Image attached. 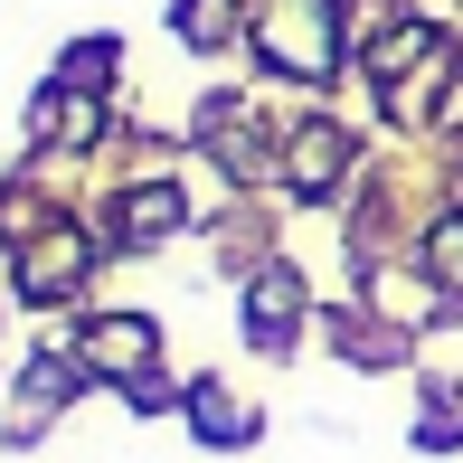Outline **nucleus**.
Wrapping results in <instances>:
<instances>
[{
    "label": "nucleus",
    "instance_id": "1",
    "mask_svg": "<svg viewBox=\"0 0 463 463\" xmlns=\"http://www.w3.org/2000/svg\"><path fill=\"white\" fill-rule=\"evenodd\" d=\"M303 303H312V284L293 275V265H256V275H246V341H256L265 360H284L293 331H303Z\"/></svg>",
    "mask_w": 463,
    "mask_h": 463
},
{
    "label": "nucleus",
    "instance_id": "2",
    "mask_svg": "<svg viewBox=\"0 0 463 463\" xmlns=\"http://www.w3.org/2000/svg\"><path fill=\"white\" fill-rule=\"evenodd\" d=\"M265 57L284 76H331V0H275L265 10Z\"/></svg>",
    "mask_w": 463,
    "mask_h": 463
},
{
    "label": "nucleus",
    "instance_id": "3",
    "mask_svg": "<svg viewBox=\"0 0 463 463\" xmlns=\"http://www.w3.org/2000/svg\"><path fill=\"white\" fill-rule=\"evenodd\" d=\"M152 350H161V331L142 312H104V322H86V341H76V369L86 378H152Z\"/></svg>",
    "mask_w": 463,
    "mask_h": 463
},
{
    "label": "nucleus",
    "instance_id": "4",
    "mask_svg": "<svg viewBox=\"0 0 463 463\" xmlns=\"http://www.w3.org/2000/svg\"><path fill=\"white\" fill-rule=\"evenodd\" d=\"M86 265H95V246L76 237V227H48V237L19 246V293H29V303H67V293L86 284Z\"/></svg>",
    "mask_w": 463,
    "mask_h": 463
},
{
    "label": "nucleus",
    "instance_id": "5",
    "mask_svg": "<svg viewBox=\"0 0 463 463\" xmlns=\"http://www.w3.org/2000/svg\"><path fill=\"white\" fill-rule=\"evenodd\" d=\"M350 171V133L341 123H293V142H284V180H293V199H331Z\"/></svg>",
    "mask_w": 463,
    "mask_h": 463
},
{
    "label": "nucleus",
    "instance_id": "6",
    "mask_svg": "<svg viewBox=\"0 0 463 463\" xmlns=\"http://www.w3.org/2000/svg\"><path fill=\"white\" fill-rule=\"evenodd\" d=\"M180 218H189L180 189H171V180H142V189H123V199H114V246H161Z\"/></svg>",
    "mask_w": 463,
    "mask_h": 463
},
{
    "label": "nucleus",
    "instance_id": "7",
    "mask_svg": "<svg viewBox=\"0 0 463 463\" xmlns=\"http://www.w3.org/2000/svg\"><path fill=\"white\" fill-rule=\"evenodd\" d=\"M189 426H199L208 445H256V407H237L218 378H199V388H189Z\"/></svg>",
    "mask_w": 463,
    "mask_h": 463
},
{
    "label": "nucleus",
    "instance_id": "8",
    "mask_svg": "<svg viewBox=\"0 0 463 463\" xmlns=\"http://www.w3.org/2000/svg\"><path fill=\"white\" fill-rule=\"evenodd\" d=\"M331 350L360 360V369H397V360H407V341H397L388 322H369V312H331Z\"/></svg>",
    "mask_w": 463,
    "mask_h": 463
},
{
    "label": "nucleus",
    "instance_id": "9",
    "mask_svg": "<svg viewBox=\"0 0 463 463\" xmlns=\"http://www.w3.org/2000/svg\"><path fill=\"white\" fill-rule=\"evenodd\" d=\"M426 284L445 293V303H463V208H445V218L426 227Z\"/></svg>",
    "mask_w": 463,
    "mask_h": 463
},
{
    "label": "nucleus",
    "instance_id": "10",
    "mask_svg": "<svg viewBox=\"0 0 463 463\" xmlns=\"http://www.w3.org/2000/svg\"><path fill=\"white\" fill-rule=\"evenodd\" d=\"M416 445H426V454H454L463 445V388H435V407L416 416Z\"/></svg>",
    "mask_w": 463,
    "mask_h": 463
},
{
    "label": "nucleus",
    "instance_id": "11",
    "mask_svg": "<svg viewBox=\"0 0 463 463\" xmlns=\"http://www.w3.org/2000/svg\"><path fill=\"white\" fill-rule=\"evenodd\" d=\"M171 19H180V38H189V48H218V38L237 29V0H180Z\"/></svg>",
    "mask_w": 463,
    "mask_h": 463
},
{
    "label": "nucleus",
    "instance_id": "12",
    "mask_svg": "<svg viewBox=\"0 0 463 463\" xmlns=\"http://www.w3.org/2000/svg\"><path fill=\"white\" fill-rule=\"evenodd\" d=\"M114 76V38H76L67 48V86H104Z\"/></svg>",
    "mask_w": 463,
    "mask_h": 463
}]
</instances>
